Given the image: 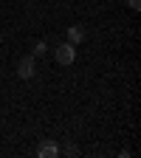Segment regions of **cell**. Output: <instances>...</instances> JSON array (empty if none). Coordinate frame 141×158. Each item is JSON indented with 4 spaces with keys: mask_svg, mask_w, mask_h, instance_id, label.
Masks as SVG:
<instances>
[{
    "mask_svg": "<svg viewBox=\"0 0 141 158\" xmlns=\"http://www.w3.org/2000/svg\"><path fill=\"white\" fill-rule=\"evenodd\" d=\"M82 40H85V28H79V26H71V28H68V43L79 45Z\"/></svg>",
    "mask_w": 141,
    "mask_h": 158,
    "instance_id": "obj_4",
    "label": "cell"
},
{
    "mask_svg": "<svg viewBox=\"0 0 141 158\" xmlns=\"http://www.w3.org/2000/svg\"><path fill=\"white\" fill-rule=\"evenodd\" d=\"M127 6H130L133 11H138V9H141V0H127Z\"/></svg>",
    "mask_w": 141,
    "mask_h": 158,
    "instance_id": "obj_6",
    "label": "cell"
},
{
    "mask_svg": "<svg viewBox=\"0 0 141 158\" xmlns=\"http://www.w3.org/2000/svg\"><path fill=\"white\" fill-rule=\"evenodd\" d=\"M54 56H56L59 65H73V59H76V45H73V43H59V45L54 48Z\"/></svg>",
    "mask_w": 141,
    "mask_h": 158,
    "instance_id": "obj_1",
    "label": "cell"
},
{
    "mask_svg": "<svg viewBox=\"0 0 141 158\" xmlns=\"http://www.w3.org/2000/svg\"><path fill=\"white\" fill-rule=\"evenodd\" d=\"M37 155L39 158H54V155H59V144L56 141H43L37 147Z\"/></svg>",
    "mask_w": 141,
    "mask_h": 158,
    "instance_id": "obj_3",
    "label": "cell"
},
{
    "mask_svg": "<svg viewBox=\"0 0 141 158\" xmlns=\"http://www.w3.org/2000/svg\"><path fill=\"white\" fill-rule=\"evenodd\" d=\"M34 73H37L34 54H31V56H23V59L17 62V76H20V79H34Z\"/></svg>",
    "mask_w": 141,
    "mask_h": 158,
    "instance_id": "obj_2",
    "label": "cell"
},
{
    "mask_svg": "<svg viewBox=\"0 0 141 158\" xmlns=\"http://www.w3.org/2000/svg\"><path fill=\"white\" fill-rule=\"evenodd\" d=\"M45 51H48L45 43H37V45H34V54H37V56H39V54H45Z\"/></svg>",
    "mask_w": 141,
    "mask_h": 158,
    "instance_id": "obj_5",
    "label": "cell"
}]
</instances>
